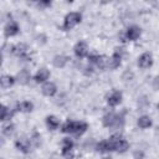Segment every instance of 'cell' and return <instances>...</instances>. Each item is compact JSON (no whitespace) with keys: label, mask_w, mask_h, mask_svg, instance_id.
<instances>
[{"label":"cell","mask_w":159,"mask_h":159,"mask_svg":"<svg viewBox=\"0 0 159 159\" xmlns=\"http://www.w3.org/2000/svg\"><path fill=\"white\" fill-rule=\"evenodd\" d=\"M88 129V124L83 120H72L67 119L62 125H61V132L66 134H76V135H82L86 133Z\"/></svg>","instance_id":"obj_1"},{"label":"cell","mask_w":159,"mask_h":159,"mask_svg":"<svg viewBox=\"0 0 159 159\" xmlns=\"http://www.w3.org/2000/svg\"><path fill=\"white\" fill-rule=\"evenodd\" d=\"M102 124L106 128H122L124 124V113L107 112L102 117Z\"/></svg>","instance_id":"obj_2"},{"label":"cell","mask_w":159,"mask_h":159,"mask_svg":"<svg viewBox=\"0 0 159 159\" xmlns=\"http://www.w3.org/2000/svg\"><path fill=\"white\" fill-rule=\"evenodd\" d=\"M82 20V15L81 12L78 11H71L68 12L65 19H63V24H62V30L65 31H68V30H72L73 27H76Z\"/></svg>","instance_id":"obj_3"},{"label":"cell","mask_w":159,"mask_h":159,"mask_svg":"<svg viewBox=\"0 0 159 159\" xmlns=\"http://www.w3.org/2000/svg\"><path fill=\"white\" fill-rule=\"evenodd\" d=\"M75 143L70 137H66L61 142V155L65 159H72L75 157Z\"/></svg>","instance_id":"obj_4"},{"label":"cell","mask_w":159,"mask_h":159,"mask_svg":"<svg viewBox=\"0 0 159 159\" xmlns=\"http://www.w3.org/2000/svg\"><path fill=\"white\" fill-rule=\"evenodd\" d=\"M114 144V152L117 153H125L129 149V143L125 138H123L120 134H113L111 137Z\"/></svg>","instance_id":"obj_5"},{"label":"cell","mask_w":159,"mask_h":159,"mask_svg":"<svg viewBox=\"0 0 159 159\" xmlns=\"http://www.w3.org/2000/svg\"><path fill=\"white\" fill-rule=\"evenodd\" d=\"M153 55L150 52H143L139 57H138V61H137V65L139 68L142 70H148L153 66Z\"/></svg>","instance_id":"obj_6"},{"label":"cell","mask_w":159,"mask_h":159,"mask_svg":"<svg viewBox=\"0 0 159 159\" xmlns=\"http://www.w3.org/2000/svg\"><path fill=\"white\" fill-rule=\"evenodd\" d=\"M142 35V29L138 25H130L124 32V39L128 41H137Z\"/></svg>","instance_id":"obj_7"},{"label":"cell","mask_w":159,"mask_h":159,"mask_svg":"<svg viewBox=\"0 0 159 159\" xmlns=\"http://www.w3.org/2000/svg\"><path fill=\"white\" fill-rule=\"evenodd\" d=\"M11 52H12L15 56L20 57L21 60H24V61H29V60H30L29 53H27V46H26L25 43H22V42L14 45V46L11 47Z\"/></svg>","instance_id":"obj_8"},{"label":"cell","mask_w":159,"mask_h":159,"mask_svg":"<svg viewBox=\"0 0 159 159\" xmlns=\"http://www.w3.org/2000/svg\"><path fill=\"white\" fill-rule=\"evenodd\" d=\"M15 147L17 150H20L21 153H25L27 154L30 150H31V147H32V143L30 140V138H26V137H20L15 140Z\"/></svg>","instance_id":"obj_9"},{"label":"cell","mask_w":159,"mask_h":159,"mask_svg":"<svg viewBox=\"0 0 159 159\" xmlns=\"http://www.w3.org/2000/svg\"><path fill=\"white\" fill-rule=\"evenodd\" d=\"M96 150L98 153H109V152H114V144L113 140L111 138L108 139H103L101 142H98L96 144Z\"/></svg>","instance_id":"obj_10"},{"label":"cell","mask_w":159,"mask_h":159,"mask_svg":"<svg viewBox=\"0 0 159 159\" xmlns=\"http://www.w3.org/2000/svg\"><path fill=\"white\" fill-rule=\"evenodd\" d=\"M20 32V27L17 25V22L15 20H9L4 27V34L6 37H12V36H16L17 34Z\"/></svg>","instance_id":"obj_11"},{"label":"cell","mask_w":159,"mask_h":159,"mask_svg":"<svg viewBox=\"0 0 159 159\" xmlns=\"http://www.w3.org/2000/svg\"><path fill=\"white\" fill-rule=\"evenodd\" d=\"M122 99H123V94L120 91H117V89H113L108 96H107V103L109 107H117L122 103Z\"/></svg>","instance_id":"obj_12"},{"label":"cell","mask_w":159,"mask_h":159,"mask_svg":"<svg viewBox=\"0 0 159 159\" xmlns=\"http://www.w3.org/2000/svg\"><path fill=\"white\" fill-rule=\"evenodd\" d=\"M73 52H75L77 58L88 57V45H87V42L86 41H78L73 47Z\"/></svg>","instance_id":"obj_13"},{"label":"cell","mask_w":159,"mask_h":159,"mask_svg":"<svg viewBox=\"0 0 159 159\" xmlns=\"http://www.w3.org/2000/svg\"><path fill=\"white\" fill-rule=\"evenodd\" d=\"M50 75H51V73H50L48 68H46V67H40V68L36 71V73L34 75V81H35L36 83H45V82L48 81Z\"/></svg>","instance_id":"obj_14"},{"label":"cell","mask_w":159,"mask_h":159,"mask_svg":"<svg viewBox=\"0 0 159 159\" xmlns=\"http://www.w3.org/2000/svg\"><path fill=\"white\" fill-rule=\"evenodd\" d=\"M41 92H42V94L46 96V97H53V96L57 93V86H56L53 82L47 81V82L42 83Z\"/></svg>","instance_id":"obj_15"},{"label":"cell","mask_w":159,"mask_h":159,"mask_svg":"<svg viewBox=\"0 0 159 159\" xmlns=\"http://www.w3.org/2000/svg\"><path fill=\"white\" fill-rule=\"evenodd\" d=\"M45 123H46V127L50 130H56L61 125V122L56 116H47L46 119H45Z\"/></svg>","instance_id":"obj_16"},{"label":"cell","mask_w":159,"mask_h":159,"mask_svg":"<svg viewBox=\"0 0 159 159\" xmlns=\"http://www.w3.org/2000/svg\"><path fill=\"white\" fill-rule=\"evenodd\" d=\"M0 82H1V88H2V89H9L10 87H12V86L15 84L16 77L10 76V75H2Z\"/></svg>","instance_id":"obj_17"},{"label":"cell","mask_w":159,"mask_h":159,"mask_svg":"<svg viewBox=\"0 0 159 159\" xmlns=\"http://www.w3.org/2000/svg\"><path fill=\"white\" fill-rule=\"evenodd\" d=\"M68 57L66 55H56L53 58H52V65L56 67V68H63L67 62H68Z\"/></svg>","instance_id":"obj_18"},{"label":"cell","mask_w":159,"mask_h":159,"mask_svg":"<svg viewBox=\"0 0 159 159\" xmlns=\"http://www.w3.org/2000/svg\"><path fill=\"white\" fill-rule=\"evenodd\" d=\"M34 109V103L31 101H21L16 104V111L22 113H30Z\"/></svg>","instance_id":"obj_19"},{"label":"cell","mask_w":159,"mask_h":159,"mask_svg":"<svg viewBox=\"0 0 159 159\" xmlns=\"http://www.w3.org/2000/svg\"><path fill=\"white\" fill-rule=\"evenodd\" d=\"M137 124H138V127H139L140 129H148V128L152 127L153 122H152V118H150L149 116H145V114H144V116H140V117L138 118Z\"/></svg>","instance_id":"obj_20"},{"label":"cell","mask_w":159,"mask_h":159,"mask_svg":"<svg viewBox=\"0 0 159 159\" xmlns=\"http://www.w3.org/2000/svg\"><path fill=\"white\" fill-rule=\"evenodd\" d=\"M30 80H31V75H30V72H29L26 68L21 70V71L17 73V76H16V81H17L19 83H21V84L29 83Z\"/></svg>","instance_id":"obj_21"},{"label":"cell","mask_w":159,"mask_h":159,"mask_svg":"<svg viewBox=\"0 0 159 159\" xmlns=\"http://www.w3.org/2000/svg\"><path fill=\"white\" fill-rule=\"evenodd\" d=\"M122 63V58L112 55L111 57H107V68H111V70H116L120 66Z\"/></svg>","instance_id":"obj_22"},{"label":"cell","mask_w":159,"mask_h":159,"mask_svg":"<svg viewBox=\"0 0 159 159\" xmlns=\"http://www.w3.org/2000/svg\"><path fill=\"white\" fill-rule=\"evenodd\" d=\"M14 116V111H11L7 106L2 104L1 107V120L5 123V122H10V119L12 118Z\"/></svg>","instance_id":"obj_23"},{"label":"cell","mask_w":159,"mask_h":159,"mask_svg":"<svg viewBox=\"0 0 159 159\" xmlns=\"http://www.w3.org/2000/svg\"><path fill=\"white\" fill-rule=\"evenodd\" d=\"M1 133L2 135L5 137H11L14 133H15V125L11 123V122H6L2 124V128H1Z\"/></svg>","instance_id":"obj_24"},{"label":"cell","mask_w":159,"mask_h":159,"mask_svg":"<svg viewBox=\"0 0 159 159\" xmlns=\"http://www.w3.org/2000/svg\"><path fill=\"white\" fill-rule=\"evenodd\" d=\"M124 53H125L124 47H122V46H117V47L114 48V51H113L112 55H114V56H117V57H119V58H123Z\"/></svg>","instance_id":"obj_25"},{"label":"cell","mask_w":159,"mask_h":159,"mask_svg":"<svg viewBox=\"0 0 159 159\" xmlns=\"http://www.w3.org/2000/svg\"><path fill=\"white\" fill-rule=\"evenodd\" d=\"M40 139H41V135H40L39 133H34V134L30 137V140H31V143H32L34 147H37V145L40 144Z\"/></svg>","instance_id":"obj_26"},{"label":"cell","mask_w":159,"mask_h":159,"mask_svg":"<svg viewBox=\"0 0 159 159\" xmlns=\"http://www.w3.org/2000/svg\"><path fill=\"white\" fill-rule=\"evenodd\" d=\"M152 87H153L155 91H159V76L154 77L153 82H152Z\"/></svg>","instance_id":"obj_27"},{"label":"cell","mask_w":159,"mask_h":159,"mask_svg":"<svg viewBox=\"0 0 159 159\" xmlns=\"http://www.w3.org/2000/svg\"><path fill=\"white\" fill-rule=\"evenodd\" d=\"M133 157H134V159H144V153L142 150H135L133 153Z\"/></svg>","instance_id":"obj_28"},{"label":"cell","mask_w":159,"mask_h":159,"mask_svg":"<svg viewBox=\"0 0 159 159\" xmlns=\"http://www.w3.org/2000/svg\"><path fill=\"white\" fill-rule=\"evenodd\" d=\"M37 6L41 9H46V7L51 6V1H40V2H37Z\"/></svg>","instance_id":"obj_29"},{"label":"cell","mask_w":159,"mask_h":159,"mask_svg":"<svg viewBox=\"0 0 159 159\" xmlns=\"http://www.w3.org/2000/svg\"><path fill=\"white\" fill-rule=\"evenodd\" d=\"M102 159H112V158H111V157H103Z\"/></svg>","instance_id":"obj_30"},{"label":"cell","mask_w":159,"mask_h":159,"mask_svg":"<svg viewBox=\"0 0 159 159\" xmlns=\"http://www.w3.org/2000/svg\"><path fill=\"white\" fill-rule=\"evenodd\" d=\"M157 109L159 111V103H157Z\"/></svg>","instance_id":"obj_31"}]
</instances>
